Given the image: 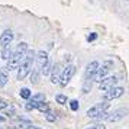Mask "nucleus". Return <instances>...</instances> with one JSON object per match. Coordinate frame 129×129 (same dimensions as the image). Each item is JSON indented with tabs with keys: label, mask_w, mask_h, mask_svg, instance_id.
Masks as SVG:
<instances>
[{
	"label": "nucleus",
	"mask_w": 129,
	"mask_h": 129,
	"mask_svg": "<svg viewBox=\"0 0 129 129\" xmlns=\"http://www.w3.org/2000/svg\"><path fill=\"white\" fill-rule=\"evenodd\" d=\"M45 119H47L48 122H55L57 117H55V115H52L51 112H48V113H45Z\"/></svg>",
	"instance_id": "obj_22"
},
{
	"label": "nucleus",
	"mask_w": 129,
	"mask_h": 129,
	"mask_svg": "<svg viewBox=\"0 0 129 129\" xmlns=\"http://www.w3.org/2000/svg\"><path fill=\"white\" fill-rule=\"evenodd\" d=\"M70 107H71V110H78V107H80V106H78V102H77V100H71L70 102Z\"/></svg>",
	"instance_id": "obj_23"
},
{
	"label": "nucleus",
	"mask_w": 129,
	"mask_h": 129,
	"mask_svg": "<svg viewBox=\"0 0 129 129\" xmlns=\"http://www.w3.org/2000/svg\"><path fill=\"white\" fill-rule=\"evenodd\" d=\"M86 129H106V126L103 123H94V125H90V126L86 128Z\"/></svg>",
	"instance_id": "obj_21"
},
{
	"label": "nucleus",
	"mask_w": 129,
	"mask_h": 129,
	"mask_svg": "<svg viewBox=\"0 0 129 129\" xmlns=\"http://www.w3.org/2000/svg\"><path fill=\"white\" fill-rule=\"evenodd\" d=\"M74 74H76V65L68 64L64 70H62L61 76H59V84H61L62 87H64V86H67V84H68V81L73 78V76H74Z\"/></svg>",
	"instance_id": "obj_3"
},
{
	"label": "nucleus",
	"mask_w": 129,
	"mask_h": 129,
	"mask_svg": "<svg viewBox=\"0 0 129 129\" xmlns=\"http://www.w3.org/2000/svg\"><path fill=\"white\" fill-rule=\"evenodd\" d=\"M55 100H57V103H59V105H65L67 103V96H64V94H57L55 96Z\"/></svg>",
	"instance_id": "obj_20"
},
{
	"label": "nucleus",
	"mask_w": 129,
	"mask_h": 129,
	"mask_svg": "<svg viewBox=\"0 0 129 129\" xmlns=\"http://www.w3.org/2000/svg\"><path fill=\"white\" fill-rule=\"evenodd\" d=\"M49 73H51V62L48 61L47 64H45V65L41 68V74H44V76H48Z\"/></svg>",
	"instance_id": "obj_18"
},
{
	"label": "nucleus",
	"mask_w": 129,
	"mask_h": 129,
	"mask_svg": "<svg viewBox=\"0 0 129 129\" xmlns=\"http://www.w3.org/2000/svg\"><path fill=\"white\" fill-rule=\"evenodd\" d=\"M35 58H36V64H38V68H39V70H41L42 67L49 61V57H48L47 51H39V52L36 54Z\"/></svg>",
	"instance_id": "obj_10"
},
{
	"label": "nucleus",
	"mask_w": 129,
	"mask_h": 129,
	"mask_svg": "<svg viewBox=\"0 0 129 129\" xmlns=\"http://www.w3.org/2000/svg\"><path fill=\"white\" fill-rule=\"evenodd\" d=\"M116 83H117V78H116L115 76L105 77V78H103V80L100 81V86H99L100 91H107L109 88L115 87V86H116Z\"/></svg>",
	"instance_id": "obj_7"
},
{
	"label": "nucleus",
	"mask_w": 129,
	"mask_h": 129,
	"mask_svg": "<svg viewBox=\"0 0 129 129\" xmlns=\"http://www.w3.org/2000/svg\"><path fill=\"white\" fill-rule=\"evenodd\" d=\"M123 93H125V88L123 87H115L109 88L107 91H105V100H115V99H119V97H122Z\"/></svg>",
	"instance_id": "obj_6"
},
{
	"label": "nucleus",
	"mask_w": 129,
	"mask_h": 129,
	"mask_svg": "<svg viewBox=\"0 0 129 129\" xmlns=\"http://www.w3.org/2000/svg\"><path fill=\"white\" fill-rule=\"evenodd\" d=\"M51 83L52 84H59V74H51Z\"/></svg>",
	"instance_id": "obj_24"
},
{
	"label": "nucleus",
	"mask_w": 129,
	"mask_h": 129,
	"mask_svg": "<svg viewBox=\"0 0 129 129\" xmlns=\"http://www.w3.org/2000/svg\"><path fill=\"white\" fill-rule=\"evenodd\" d=\"M32 100L36 102V103L45 102V94H44V93H38V94H35V96H32Z\"/></svg>",
	"instance_id": "obj_19"
},
{
	"label": "nucleus",
	"mask_w": 129,
	"mask_h": 129,
	"mask_svg": "<svg viewBox=\"0 0 129 129\" xmlns=\"http://www.w3.org/2000/svg\"><path fill=\"white\" fill-rule=\"evenodd\" d=\"M109 106H110V103H109V100H105V102H100V103H96V105L93 106V107H90L87 110V115L88 117H91V119H94L96 116H99L102 112H106L107 109H109Z\"/></svg>",
	"instance_id": "obj_2"
},
{
	"label": "nucleus",
	"mask_w": 129,
	"mask_h": 129,
	"mask_svg": "<svg viewBox=\"0 0 129 129\" xmlns=\"http://www.w3.org/2000/svg\"><path fill=\"white\" fill-rule=\"evenodd\" d=\"M19 94H20V97H22V99H25V100H29V99H30V96H32V93H30V90H29L28 87L20 88Z\"/></svg>",
	"instance_id": "obj_14"
},
{
	"label": "nucleus",
	"mask_w": 129,
	"mask_h": 129,
	"mask_svg": "<svg viewBox=\"0 0 129 129\" xmlns=\"http://www.w3.org/2000/svg\"><path fill=\"white\" fill-rule=\"evenodd\" d=\"M96 39H97V34H91V35H88V36H87V41H88V42L96 41Z\"/></svg>",
	"instance_id": "obj_25"
},
{
	"label": "nucleus",
	"mask_w": 129,
	"mask_h": 129,
	"mask_svg": "<svg viewBox=\"0 0 129 129\" xmlns=\"http://www.w3.org/2000/svg\"><path fill=\"white\" fill-rule=\"evenodd\" d=\"M36 109H38L39 112H42V113H48V112H51V109H49L48 103H45V102H41V103H38Z\"/></svg>",
	"instance_id": "obj_15"
},
{
	"label": "nucleus",
	"mask_w": 129,
	"mask_h": 129,
	"mask_svg": "<svg viewBox=\"0 0 129 129\" xmlns=\"http://www.w3.org/2000/svg\"><path fill=\"white\" fill-rule=\"evenodd\" d=\"M25 54L23 52H19V51H15V52L10 55V58L7 59V65L6 68L9 71L10 70H16L19 65H20V62H22V59H23Z\"/></svg>",
	"instance_id": "obj_4"
},
{
	"label": "nucleus",
	"mask_w": 129,
	"mask_h": 129,
	"mask_svg": "<svg viewBox=\"0 0 129 129\" xmlns=\"http://www.w3.org/2000/svg\"><path fill=\"white\" fill-rule=\"evenodd\" d=\"M30 83L32 84H38L39 83V76H41V70H30Z\"/></svg>",
	"instance_id": "obj_11"
},
{
	"label": "nucleus",
	"mask_w": 129,
	"mask_h": 129,
	"mask_svg": "<svg viewBox=\"0 0 129 129\" xmlns=\"http://www.w3.org/2000/svg\"><path fill=\"white\" fill-rule=\"evenodd\" d=\"M6 107H7V103L3 102V100H0V109H6Z\"/></svg>",
	"instance_id": "obj_26"
},
{
	"label": "nucleus",
	"mask_w": 129,
	"mask_h": 129,
	"mask_svg": "<svg viewBox=\"0 0 129 129\" xmlns=\"http://www.w3.org/2000/svg\"><path fill=\"white\" fill-rule=\"evenodd\" d=\"M99 61H91L90 64L86 67V71H84V78H93L96 71L99 68Z\"/></svg>",
	"instance_id": "obj_8"
},
{
	"label": "nucleus",
	"mask_w": 129,
	"mask_h": 129,
	"mask_svg": "<svg viewBox=\"0 0 129 129\" xmlns=\"http://www.w3.org/2000/svg\"><path fill=\"white\" fill-rule=\"evenodd\" d=\"M7 81H9L7 73H6V71H0V88H2V87H5Z\"/></svg>",
	"instance_id": "obj_16"
},
{
	"label": "nucleus",
	"mask_w": 129,
	"mask_h": 129,
	"mask_svg": "<svg viewBox=\"0 0 129 129\" xmlns=\"http://www.w3.org/2000/svg\"><path fill=\"white\" fill-rule=\"evenodd\" d=\"M128 115H129L128 107H119L116 110H113V113H109L106 120L107 122H117V120H122L123 117H126Z\"/></svg>",
	"instance_id": "obj_5"
},
{
	"label": "nucleus",
	"mask_w": 129,
	"mask_h": 129,
	"mask_svg": "<svg viewBox=\"0 0 129 129\" xmlns=\"http://www.w3.org/2000/svg\"><path fill=\"white\" fill-rule=\"evenodd\" d=\"M12 54H13V51H12V48H10V45H6V47H3V51L0 54V58H3L7 61V59L10 58Z\"/></svg>",
	"instance_id": "obj_12"
},
{
	"label": "nucleus",
	"mask_w": 129,
	"mask_h": 129,
	"mask_svg": "<svg viewBox=\"0 0 129 129\" xmlns=\"http://www.w3.org/2000/svg\"><path fill=\"white\" fill-rule=\"evenodd\" d=\"M13 32L10 29H6V30H3V34L0 35V45L2 47H6V45H10L13 41Z\"/></svg>",
	"instance_id": "obj_9"
},
{
	"label": "nucleus",
	"mask_w": 129,
	"mask_h": 129,
	"mask_svg": "<svg viewBox=\"0 0 129 129\" xmlns=\"http://www.w3.org/2000/svg\"><path fill=\"white\" fill-rule=\"evenodd\" d=\"M25 129H38V128H35V126H30V125H28V126H26Z\"/></svg>",
	"instance_id": "obj_27"
},
{
	"label": "nucleus",
	"mask_w": 129,
	"mask_h": 129,
	"mask_svg": "<svg viewBox=\"0 0 129 129\" xmlns=\"http://www.w3.org/2000/svg\"><path fill=\"white\" fill-rule=\"evenodd\" d=\"M93 78H84V84H83V93H88L91 90V86H93Z\"/></svg>",
	"instance_id": "obj_13"
},
{
	"label": "nucleus",
	"mask_w": 129,
	"mask_h": 129,
	"mask_svg": "<svg viewBox=\"0 0 129 129\" xmlns=\"http://www.w3.org/2000/svg\"><path fill=\"white\" fill-rule=\"evenodd\" d=\"M5 120H6L5 117H3V116H0V122H5Z\"/></svg>",
	"instance_id": "obj_28"
},
{
	"label": "nucleus",
	"mask_w": 129,
	"mask_h": 129,
	"mask_svg": "<svg viewBox=\"0 0 129 129\" xmlns=\"http://www.w3.org/2000/svg\"><path fill=\"white\" fill-rule=\"evenodd\" d=\"M29 49V47H28V44L26 42H19V45H18V48H16V51H19V52H26Z\"/></svg>",
	"instance_id": "obj_17"
},
{
	"label": "nucleus",
	"mask_w": 129,
	"mask_h": 129,
	"mask_svg": "<svg viewBox=\"0 0 129 129\" xmlns=\"http://www.w3.org/2000/svg\"><path fill=\"white\" fill-rule=\"evenodd\" d=\"M113 68V61L112 59H106L105 62L102 64V67L99 65V68H97V71H96V74H94L93 80L94 81H102L103 78H105L109 73H110V70Z\"/></svg>",
	"instance_id": "obj_1"
}]
</instances>
